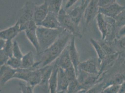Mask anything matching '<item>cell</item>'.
Segmentation results:
<instances>
[{
    "mask_svg": "<svg viewBox=\"0 0 125 93\" xmlns=\"http://www.w3.org/2000/svg\"><path fill=\"white\" fill-rule=\"evenodd\" d=\"M72 36L71 33L64 30L57 41L39 55V60L33 68H41L55 62L68 45Z\"/></svg>",
    "mask_w": 125,
    "mask_h": 93,
    "instance_id": "obj_1",
    "label": "cell"
},
{
    "mask_svg": "<svg viewBox=\"0 0 125 93\" xmlns=\"http://www.w3.org/2000/svg\"><path fill=\"white\" fill-rule=\"evenodd\" d=\"M64 30L62 28L51 29L37 26V36L40 47V54L45 51L57 41Z\"/></svg>",
    "mask_w": 125,
    "mask_h": 93,
    "instance_id": "obj_2",
    "label": "cell"
},
{
    "mask_svg": "<svg viewBox=\"0 0 125 93\" xmlns=\"http://www.w3.org/2000/svg\"><path fill=\"white\" fill-rule=\"evenodd\" d=\"M42 77V68L28 69H17L14 79L23 81L27 84L34 88L40 83Z\"/></svg>",
    "mask_w": 125,
    "mask_h": 93,
    "instance_id": "obj_3",
    "label": "cell"
},
{
    "mask_svg": "<svg viewBox=\"0 0 125 93\" xmlns=\"http://www.w3.org/2000/svg\"><path fill=\"white\" fill-rule=\"evenodd\" d=\"M36 6L32 1H28L20 9L17 21L20 27L21 32L25 31L35 22L34 16Z\"/></svg>",
    "mask_w": 125,
    "mask_h": 93,
    "instance_id": "obj_4",
    "label": "cell"
},
{
    "mask_svg": "<svg viewBox=\"0 0 125 93\" xmlns=\"http://www.w3.org/2000/svg\"><path fill=\"white\" fill-rule=\"evenodd\" d=\"M58 19L60 26L63 30L69 32L75 37L79 38L82 37L79 27L72 21L63 7L58 15Z\"/></svg>",
    "mask_w": 125,
    "mask_h": 93,
    "instance_id": "obj_5",
    "label": "cell"
},
{
    "mask_svg": "<svg viewBox=\"0 0 125 93\" xmlns=\"http://www.w3.org/2000/svg\"><path fill=\"white\" fill-rule=\"evenodd\" d=\"M100 75L94 74L79 70L77 74V78L78 83L83 89L87 90L92 88L99 81Z\"/></svg>",
    "mask_w": 125,
    "mask_h": 93,
    "instance_id": "obj_6",
    "label": "cell"
},
{
    "mask_svg": "<svg viewBox=\"0 0 125 93\" xmlns=\"http://www.w3.org/2000/svg\"><path fill=\"white\" fill-rule=\"evenodd\" d=\"M99 0H90L83 14V18L85 25L87 27L89 24L93 21L99 13V7L98 5Z\"/></svg>",
    "mask_w": 125,
    "mask_h": 93,
    "instance_id": "obj_7",
    "label": "cell"
},
{
    "mask_svg": "<svg viewBox=\"0 0 125 93\" xmlns=\"http://www.w3.org/2000/svg\"><path fill=\"white\" fill-rule=\"evenodd\" d=\"M81 3L79 5L73 8L68 13L72 21L78 26L83 16L84 11L90 2V0H81Z\"/></svg>",
    "mask_w": 125,
    "mask_h": 93,
    "instance_id": "obj_8",
    "label": "cell"
},
{
    "mask_svg": "<svg viewBox=\"0 0 125 93\" xmlns=\"http://www.w3.org/2000/svg\"><path fill=\"white\" fill-rule=\"evenodd\" d=\"M49 12L48 0H44V2L36 7L34 20L37 26L41 25L42 22L46 17Z\"/></svg>",
    "mask_w": 125,
    "mask_h": 93,
    "instance_id": "obj_9",
    "label": "cell"
},
{
    "mask_svg": "<svg viewBox=\"0 0 125 93\" xmlns=\"http://www.w3.org/2000/svg\"><path fill=\"white\" fill-rule=\"evenodd\" d=\"M125 10V6L120 5L116 1L108 7L99 8V13L106 17L115 19L120 13Z\"/></svg>",
    "mask_w": 125,
    "mask_h": 93,
    "instance_id": "obj_10",
    "label": "cell"
},
{
    "mask_svg": "<svg viewBox=\"0 0 125 93\" xmlns=\"http://www.w3.org/2000/svg\"><path fill=\"white\" fill-rule=\"evenodd\" d=\"M120 54L116 52L113 54L107 55L99 64V74L101 75L103 73L108 71L113 67L119 57Z\"/></svg>",
    "mask_w": 125,
    "mask_h": 93,
    "instance_id": "obj_11",
    "label": "cell"
},
{
    "mask_svg": "<svg viewBox=\"0 0 125 93\" xmlns=\"http://www.w3.org/2000/svg\"><path fill=\"white\" fill-rule=\"evenodd\" d=\"M69 51L77 74L78 72V66L81 62L79 59V55L76 46L75 37L74 36H72L69 43Z\"/></svg>",
    "mask_w": 125,
    "mask_h": 93,
    "instance_id": "obj_12",
    "label": "cell"
},
{
    "mask_svg": "<svg viewBox=\"0 0 125 93\" xmlns=\"http://www.w3.org/2000/svg\"><path fill=\"white\" fill-rule=\"evenodd\" d=\"M37 28L35 22L33 23L25 32V35L29 41L35 48L37 54H40V47L37 36Z\"/></svg>",
    "mask_w": 125,
    "mask_h": 93,
    "instance_id": "obj_13",
    "label": "cell"
},
{
    "mask_svg": "<svg viewBox=\"0 0 125 93\" xmlns=\"http://www.w3.org/2000/svg\"><path fill=\"white\" fill-rule=\"evenodd\" d=\"M79 70L91 74L100 75L99 67L93 58L80 62L78 66V71Z\"/></svg>",
    "mask_w": 125,
    "mask_h": 93,
    "instance_id": "obj_14",
    "label": "cell"
},
{
    "mask_svg": "<svg viewBox=\"0 0 125 93\" xmlns=\"http://www.w3.org/2000/svg\"><path fill=\"white\" fill-rule=\"evenodd\" d=\"M56 62L59 67L62 68L64 70H67L70 68L74 67L73 62L70 56L69 44L59 57L56 60Z\"/></svg>",
    "mask_w": 125,
    "mask_h": 93,
    "instance_id": "obj_15",
    "label": "cell"
},
{
    "mask_svg": "<svg viewBox=\"0 0 125 93\" xmlns=\"http://www.w3.org/2000/svg\"><path fill=\"white\" fill-rule=\"evenodd\" d=\"M16 69H14L5 64L0 66V85L3 86L14 77L17 72Z\"/></svg>",
    "mask_w": 125,
    "mask_h": 93,
    "instance_id": "obj_16",
    "label": "cell"
},
{
    "mask_svg": "<svg viewBox=\"0 0 125 93\" xmlns=\"http://www.w3.org/2000/svg\"><path fill=\"white\" fill-rule=\"evenodd\" d=\"M20 32H21L20 27L17 21L16 24L13 26L0 31V38L6 41H12Z\"/></svg>",
    "mask_w": 125,
    "mask_h": 93,
    "instance_id": "obj_17",
    "label": "cell"
},
{
    "mask_svg": "<svg viewBox=\"0 0 125 93\" xmlns=\"http://www.w3.org/2000/svg\"><path fill=\"white\" fill-rule=\"evenodd\" d=\"M69 84V79L66 71L59 67L57 73V92H66Z\"/></svg>",
    "mask_w": 125,
    "mask_h": 93,
    "instance_id": "obj_18",
    "label": "cell"
},
{
    "mask_svg": "<svg viewBox=\"0 0 125 93\" xmlns=\"http://www.w3.org/2000/svg\"><path fill=\"white\" fill-rule=\"evenodd\" d=\"M40 26L51 29L61 28L58 21V15L51 12H49L46 17Z\"/></svg>",
    "mask_w": 125,
    "mask_h": 93,
    "instance_id": "obj_19",
    "label": "cell"
},
{
    "mask_svg": "<svg viewBox=\"0 0 125 93\" xmlns=\"http://www.w3.org/2000/svg\"><path fill=\"white\" fill-rule=\"evenodd\" d=\"M53 68L49 80V88L50 93H57V73L59 66L56 62L53 63Z\"/></svg>",
    "mask_w": 125,
    "mask_h": 93,
    "instance_id": "obj_20",
    "label": "cell"
},
{
    "mask_svg": "<svg viewBox=\"0 0 125 93\" xmlns=\"http://www.w3.org/2000/svg\"><path fill=\"white\" fill-rule=\"evenodd\" d=\"M21 61V69H24L33 68L36 62L35 60L34 54L32 51H30L24 55Z\"/></svg>",
    "mask_w": 125,
    "mask_h": 93,
    "instance_id": "obj_21",
    "label": "cell"
},
{
    "mask_svg": "<svg viewBox=\"0 0 125 93\" xmlns=\"http://www.w3.org/2000/svg\"><path fill=\"white\" fill-rule=\"evenodd\" d=\"M90 42L97 53L98 58V64H99L106 57V55L99 41H97L93 38H90Z\"/></svg>",
    "mask_w": 125,
    "mask_h": 93,
    "instance_id": "obj_22",
    "label": "cell"
},
{
    "mask_svg": "<svg viewBox=\"0 0 125 93\" xmlns=\"http://www.w3.org/2000/svg\"><path fill=\"white\" fill-rule=\"evenodd\" d=\"M48 3L49 6V12H51L58 15L62 8V0H48Z\"/></svg>",
    "mask_w": 125,
    "mask_h": 93,
    "instance_id": "obj_23",
    "label": "cell"
},
{
    "mask_svg": "<svg viewBox=\"0 0 125 93\" xmlns=\"http://www.w3.org/2000/svg\"><path fill=\"white\" fill-rule=\"evenodd\" d=\"M106 88V85L104 81L101 79H99V81L96 83L94 87L86 90L85 93H101Z\"/></svg>",
    "mask_w": 125,
    "mask_h": 93,
    "instance_id": "obj_24",
    "label": "cell"
},
{
    "mask_svg": "<svg viewBox=\"0 0 125 93\" xmlns=\"http://www.w3.org/2000/svg\"><path fill=\"white\" fill-rule=\"evenodd\" d=\"M82 90L83 89L78 83L77 78L70 81L67 93H76Z\"/></svg>",
    "mask_w": 125,
    "mask_h": 93,
    "instance_id": "obj_25",
    "label": "cell"
},
{
    "mask_svg": "<svg viewBox=\"0 0 125 93\" xmlns=\"http://www.w3.org/2000/svg\"><path fill=\"white\" fill-rule=\"evenodd\" d=\"M6 64L13 69L17 70L21 68V60L12 56L9 58Z\"/></svg>",
    "mask_w": 125,
    "mask_h": 93,
    "instance_id": "obj_26",
    "label": "cell"
},
{
    "mask_svg": "<svg viewBox=\"0 0 125 93\" xmlns=\"http://www.w3.org/2000/svg\"><path fill=\"white\" fill-rule=\"evenodd\" d=\"M23 56L24 55L22 54V52L21 51L18 42L16 40L14 41H13V56L15 57L17 59L21 60Z\"/></svg>",
    "mask_w": 125,
    "mask_h": 93,
    "instance_id": "obj_27",
    "label": "cell"
},
{
    "mask_svg": "<svg viewBox=\"0 0 125 93\" xmlns=\"http://www.w3.org/2000/svg\"><path fill=\"white\" fill-rule=\"evenodd\" d=\"M116 25L118 29L125 25V10L120 13L115 19Z\"/></svg>",
    "mask_w": 125,
    "mask_h": 93,
    "instance_id": "obj_28",
    "label": "cell"
},
{
    "mask_svg": "<svg viewBox=\"0 0 125 93\" xmlns=\"http://www.w3.org/2000/svg\"><path fill=\"white\" fill-rule=\"evenodd\" d=\"M13 42L12 40H9L7 41L5 46L3 49H2L8 55L10 58L13 56Z\"/></svg>",
    "mask_w": 125,
    "mask_h": 93,
    "instance_id": "obj_29",
    "label": "cell"
},
{
    "mask_svg": "<svg viewBox=\"0 0 125 93\" xmlns=\"http://www.w3.org/2000/svg\"><path fill=\"white\" fill-rule=\"evenodd\" d=\"M120 85L113 84L111 85L104 88L102 91L103 93H119L120 90Z\"/></svg>",
    "mask_w": 125,
    "mask_h": 93,
    "instance_id": "obj_30",
    "label": "cell"
},
{
    "mask_svg": "<svg viewBox=\"0 0 125 93\" xmlns=\"http://www.w3.org/2000/svg\"><path fill=\"white\" fill-rule=\"evenodd\" d=\"M19 89L21 93H34V88L27 83H19Z\"/></svg>",
    "mask_w": 125,
    "mask_h": 93,
    "instance_id": "obj_31",
    "label": "cell"
},
{
    "mask_svg": "<svg viewBox=\"0 0 125 93\" xmlns=\"http://www.w3.org/2000/svg\"><path fill=\"white\" fill-rule=\"evenodd\" d=\"M116 1V0H99L98 5L99 8H105L112 5Z\"/></svg>",
    "mask_w": 125,
    "mask_h": 93,
    "instance_id": "obj_32",
    "label": "cell"
},
{
    "mask_svg": "<svg viewBox=\"0 0 125 93\" xmlns=\"http://www.w3.org/2000/svg\"><path fill=\"white\" fill-rule=\"evenodd\" d=\"M10 57L3 49H0V66L5 65L9 59Z\"/></svg>",
    "mask_w": 125,
    "mask_h": 93,
    "instance_id": "obj_33",
    "label": "cell"
},
{
    "mask_svg": "<svg viewBox=\"0 0 125 93\" xmlns=\"http://www.w3.org/2000/svg\"><path fill=\"white\" fill-rule=\"evenodd\" d=\"M115 45L117 48L125 50V37L120 39H116L115 42Z\"/></svg>",
    "mask_w": 125,
    "mask_h": 93,
    "instance_id": "obj_34",
    "label": "cell"
},
{
    "mask_svg": "<svg viewBox=\"0 0 125 93\" xmlns=\"http://www.w3.org/2000/svg\"><path fill=\"white\" fill-rule=\"evenodd\" d=\"M125 37V25L118 30L116 34V39H120Z\"/></svg>",
    "mask_w": 125,
    "mask_h": 93,
    "instance_id": "obj_35",
    "label": "cell"
},
{
    "mask_svg": "<svg viewBox=\"0 0 125 93\" xmlns=\"http://www.w3.org/2000/svg\"><path fill=\"white\" fill-rule=\"evenodd\" d=\"M78 0H68L65 5V9H68L70 8L71 7L74 5L75 3H76Z\"/></svg>",
    "mask_w": 125,
    "mask_h": 93,
    "instance_id": "obj_36",
    "label": "cell"
},
{
    "mask_svg": "<svg viewBox=\"0 0 125 93\" xmlns=\"http://www.w3.org/2000/svg\"><path fill=\"white\" fill-rule=\"evenodd\" d=\"M119 93H125V81L120 84Z\"/></svg>",
    "mask_w": 125,
    "mask_h": 93,
    "instance_id": "obj_37",
    "label": "cell"
},
{
    "mask_svg": "<svg viewBox=\"0 0 125 93\" xmlns=\"http://www.w3.org/2000/svg\"><path fill=\"white\" fill-rule=\"evenodd\" d=\"M7 41L3 39L0 38V49H2L4 48L6 43Z\"/></svg>",
    "mask_w": 125,
    "mask_h": 93,
    "instance_id": "obj_38",
    "label": "cell"
},
{
    "mask_svg": "<svg viewBox=\"0 0 125 93\" xmlns=\"http://www.w3.org/2000/svg\"><path fill=\"white\" fill-rule=\"evenodd\" d=\"M85 91H86V90H82L79 91H78V92H77V93H85Z\"/></svg>",
    "mask_w": 125,
    "mask_h": 93,
    "instance_id": "obj_39",
    "label": "cell"
},
{
    "mask_svg": "<svg viewBox=\"0 0 125 93\" xmlns=\"http://www.w3.org/2000/svg\"><path fill=\"white\" fill-rule=\"evenodd\" d=\"M57 93H67V92H64V91H58V92H57Z\"/></svg>",
    "mask_w": 125,
    "mask_h": 93,
    "instance_id": "obj_40",
    "label": "cell"
},
{
    "mask_svg": "<svg viewBox=\"0 0 125 93\" xmlns=\"http://www.w3.org/2000/svg\"></svg>",
    "mask_w": 125,
    "mask_h": 93,
    "instance_id": "obj_41",
    "label": "cell"
}]
</instances>
